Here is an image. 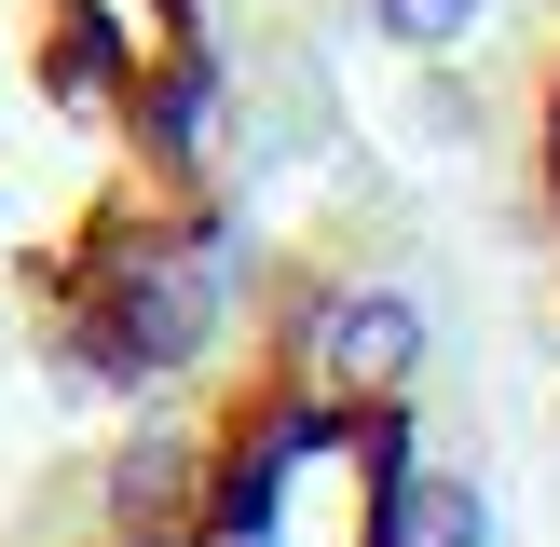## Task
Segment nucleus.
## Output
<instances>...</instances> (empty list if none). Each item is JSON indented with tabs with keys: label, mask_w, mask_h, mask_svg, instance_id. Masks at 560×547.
I'll return each instance as SVG.
<instances>
[{
	"label": "nucleus",
	"mask_w": 560,
	"mask_h": 547,
	"mask_svg": "<svg viewBox=\"0 0 560 547\" xmlns=\"http://www.w3.org/2000/svg\"><path fill=\"white\" fill-rule=\"evenodd\" d=\"M273 206L260 0H0V356L82 424L219 342Z\"/></svg>",
	"instance_id": "f257e3e1"
},
{
	"label": "nucleus",
	"mask_w": 560,
	"mask_h": 547,
	"mask_svg": "<svg viewBox=\"0 0 560 547\" xmlns=\"http://www.w3.org/2000/svg\"><path fill=\"white\" fill-rule=\"evenodd\" d=\"M0 547H452L438 328L355 219H301L191 370L0 492Z\"/></svg>",
	"instance_id": "f03ea898"
},
{
	"label": "nucleus",
	"mask_w": 560,
	"mask_h": 547,
	"mask_svg": "<svg viewBox=\"0 0 560 547\" xmlns=\"http://www.w3.org/2000/svg\"><path fill=\"white\" fill-rule=\"evenodd\" d=\"M506 191H520V246H534V288L560 328V0L520 55V96H506Z\"/></svg>",
	"instance_id": "7ed1b4c3"
}]
</instances>
